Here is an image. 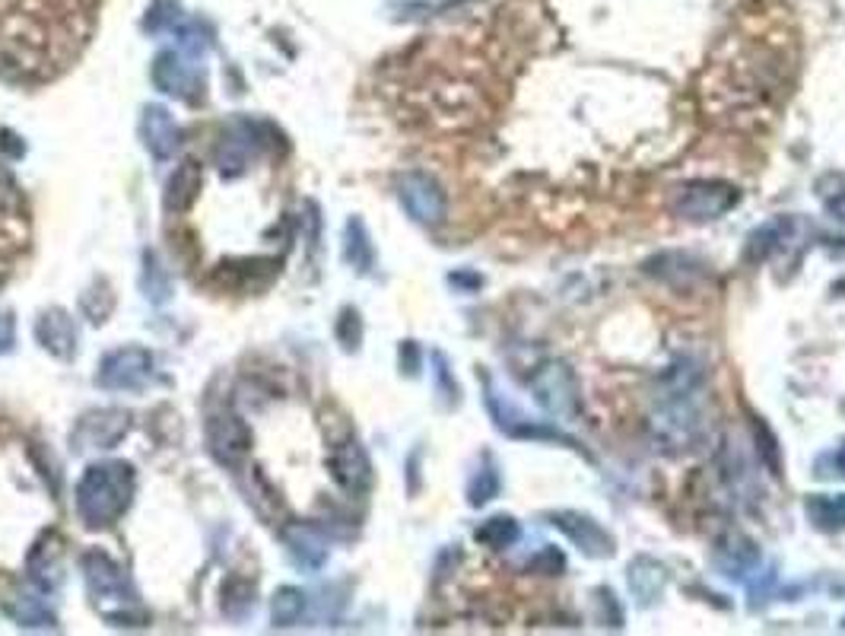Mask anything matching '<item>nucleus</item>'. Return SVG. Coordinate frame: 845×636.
Returning a JSON list of instances; mask_svg holds the SVG:
<instances>
[{
	"instance_id": "f257e3e1",
	"label": "nucleus",
	"mask_w": 845,
	"mask_h": 636,
	"mask_svg": "<svg viewBox=\"0 0 845 636\" xmlns=\"http://www.w3.org/2000/svg\"><path fill=\"white\" fill-rule=\"evenodd\" d=\"M134 496V472L124 462L93 465L77 484V513L90 528H105L124 516Z\"/></svg>"
},
{
	"instance_id": "f03ea898",
	"label": "nucleus",
	"mask_w": 845,
	"mask_h": 636,
	"mask_svg": "<svg viewBox=\"0 0 845 636\" xmlns=\"http://www.w3.org/2000/svg\"><path fill=\"white\" fill-rule=\"evenodd\" d=\"M153 376V354L143 347H121L115 354H109L99 363V376L95 382L102 388L124 392V388H141Z\"/></svg>"
},
{
	"instance_id": "7ed1b4c3",
	"label": "nucleus",
	"mask_w": 845,
	"mask_h": 636,
	"mask_svg": "<svg viewBox=\"0 0 845 636\" xmlns=\"http://www.w3.org/2000/svg\"><path fill=\"white\" fill-rule=\"evenodd\" d=\"M83 573H86V583H90V592L95 595L99 612H105L109 602H118L121 608H124V605H134V595L128 592L124 573H121V566H118L109 554L90 551V554L83 557Z\"/></svg>"
},
{
	"instance_id": "20e7f679",
	"label": "nucleus",
	"mask_w": 845,
	"mask_h": 636,
	"mask_svg": "<svg viewBox=\"0 0 845 636\" xmlns=\"http://www.w3.org/2000/svg\"><path fill=\"white\" fill-rule=\"evenodd\" d=\"M737 201V194L729 185L719 182H696L678 191L674 198V211L686 216V220H712L719 213H725Z\"/></svg>"
},
{
	"instance_id": "39448f33",
	"label": "nucleus",
	"mask_w": 845,
	"mask_h": 636,
	"mask_svg": "<svg viewBox=\"0 0 845 636\" xmlns=\"http://www.w3.org/2000/svg\"><path fill=\"white\" fill-rule=\"evenodd\" d=\"M400 201L407 213L420 223H439L446 216V194L439 189L436 179H429L426 172H410L400 182Z\"/></svg>"
},
{
	"instance_id": "423d86ee",
	"label": "nucleus",
	"mask_w": 845,
	"mask_h": 636,
	"mask_svg": "<svg viewBox=\"0 0 845 636\" xmlns=\"http://www.w3.org/2000/svg\"><path fill=\"white\" fill-rule=\"evenodd\" d=\"M128 433V414L124 411H93L86 414L77 430H73V446L77 452H93V448H115L118 440Z\"/></svg>"
},
{
	"instance_id": "0eeeda50",
	"label": "nucleus",
	"mask_w": 845,
	"mask_h": 636,
	"mask_svg": "<svg viewBox=\"0 0 845 636\" xmlns=\"http://www.w3.org/2000/svg\"><path fill=\"white\" fill-rule=\"evenodd\" d=\"M207 443H211V452L223 465H238L248 455L252 433L235 414H216L207 424Z\"/></svg>"
},
{
	"instance_id": "6e6552de",
	"label": "nucleus",
	"mask_w": 845,
	"mask_h": 636,
	"mask_svg": "<svg viewBox=\"0 0 845 636\" xmlns=\"http://www.w3.org/2000/svg\"><path fill=\"white\" fill-rule=\"evenodd\" d=\"M153 83H156V90L175 95V99H185V102H194L201 95V77L175 51H163L153 61Z\"/></svg>"
},
{
	"instance_id": "1a4fd4ad",
	"label": "nucleus",
	"mask_w": 845,
	"mask_h": 636,
	"mask_svg": "<svg viewBox=\"0 0 845 636\" xmlns=\"http://www.w3.org/2000/svg\"><path fill=\"white\" fill-rule=\"evenodd\" d=\"M330 474L347 494H363L373 484L369 458H366V452L356 440H347V443L330 448Z\"/></svg>"
},
{
	"instance_id": "9d476101",
	"label": "nucleus",
	"mask_w": 845,
	"mask_h": 636,
	"mask_svg": "<svg viewBox=\"0 0 845 636\" xmlns=\"http://www.w3.org/2000/svg\"><path fill=\"white\" fill-rule=\"evenodd\" d=\"M35 334H39V344L58 360H71L77 354V329L64 309H48L35 325Z\"/></svg>"
},
{
	"instance_id": "9b49d317",
	"label": "nucleus",
	"mask_w": 845,
	"mask_h": 636,
	"mask_svg": "<svg viewBox=\"0 0 845 636\" xmlns=\"http://www.w3.org/2000/svg\"><path fill=\"white\" fill-rule=\"evenodd\" d=\"M141 134H143V143H146V150H150L156 160H169V157L179 150V124L172 121V115L165 112L163 105H150V109H143Z\"/></svg>"
},
{
	"instance_id": "f8f14e48",
	"label": "nucleus",
	"mask_w": 845,
	"mask_h": 636,
	"mask_svg": "<svg viewBox=\"0 0 845 636\" xmlns=\"http://www.w3.org/2000/svg\"><path fill=\"white\" fill-rule=\"evenodd\" d=\"M283 542L289 547V557L306 569H318L328 557V544L312 525H289L283 532Z\"/></svg>"
},
{
	"instance_id": "ddd939ff",
	"label": "nucleus",
	"mask_w": 845,
	"mask_h": 636,
	"mask_svg": "<svg viewBox=\"0 0 845 636\" xmlns=\"http://www.w3.org/2000/svg\"><path fill=\"white\" fill-rule=\"evenodd\" d=\"M201 182H204V172H201V165L194 163V160L179 165L175 175L169 179V191H165V208H169V213L191 211V204L197 201Z\"/></svg>"
},
{
	"instance_id": "4468645a",
	"label": "nucleus",
	"mask_w": 845,
	"mask_h": 636,
	"mask_svg": "<svg viewBox=\"0 0 845 636\" xmlns=\"http://www.w3.org/2000/svg\"><path fill=\"white\" fill-rule=\"evenodd\" d=\"M560 528H563L566 535L579 544L582 551H588V554H611V538H608V535H604L594 522H588V518H576V516H563L560 518Z\"/></svg>"
},
{
	"instance_id": "2eb2a0df",
	"label": "nucleus",
	"mask_w": 845,
	"mask_h": 636,
	"mask_svg": "<svg viewBox=\"0 0 845 636\" xmlns=\"http://www.w3.org/2000/svg\"><path fill=\"white\" fill-rule=\"evenodd\" d=\"M303 612H306V595L293 586H283L277 595H274V605H271V617L277 627H293L303 620Z\"/></svg>"
},
{
	"instance_id": "dca6fc26",
	"label": "nucleus",
	"mask_w": 845,
	"mask_h": 636,
	"mask_svg": "<svg viewBox=\"0 0 845 636\" xmlns=\"http://www.w3.org/2000/svg\"><path fill=\"white\" fill-rule=\"evenodd\" d=\"M344 255L350 261L356 271H369L373 267V245H369V236H366V226L359 220H350L347 223V245H344Z\"/></svg>"
},
{
	"instance_id": "f3484780",
	"label": "nucleus",
	"mask_w": 845,
	"mask_h": 636,
	"mask_svg": "<svg viewBox=\"0 0 845 636\" xmlns=\"http://www.w3.org/2000/svg\"><path fill=\"white\" fill-rule=\"evenodd\" d=\"M811 518L823 528H843L845 525V496H821L807 503Z\"/></svg>"
},
{
	"instance_id": "a211bd4d",
	"label": "nucleus",
	"mask_w": 845,
	"mask_h": 636,
	"mask_svg": "<svg viewBox=\"0 0 845 636\" xmlns=\"http://www.w3.org/2000/svg\"><path fill=\"white\" fill-rule=\"evenodd\" d=\"M518 528L512 518H490L483 528H477V538L483 544H490V547H506L509 542H516Z\"/></svg>"
},
{
	"instance_id": "6ab92c4d",
	"label": "nucleus",
	"mask_w": 845,
	"mask_h": 636,
	"mask_svg": "<svg viewBox=\"0 0 845 636\" xmlns=\"http://www.w3.org/2000/svg\"><path fill=\"white\" fill-rule=\"evenodd\" d=\"M143 290H146V296H153V303H163L165 296H169V277H165V271L160 267V261L156 255H146V271H143Z\"/></svg>"
},
{
	"instance_id": "aec40b11",
	"label": "nucleus",
	"mask_w": 845,
	"mask_h": 636,
	"mask_svg": "<svg viewBox=\"0 0 845 636\" xmlns=\"http://www.w3.org/2000/svg\"><path fill=\"white\" fill-rule=\"evenodd\" d=\"M496 487H499L496 474L490 472V468H487V472H480L477 477H474V484H470V503H474V506L487 503V499L496 494Z\"/></svg>"
},
{
	"instance_id": "412c9836",
	"label": "nucleus",
	"mask_w": 845,
	"mask_h": 636,
	"mask_svg": "<svg viewBox=\"0 0 845 636\" xmlns=\"http://www.w3.org/2000/svg\"><path fill=\"white\" fill-rule=\"evenodd\" d=\"M17 617H20V624H23V627H51V624H54V617H51L45 608H39L35 602H23V605H20V612H17Z\"/></svg>"
},
{
	"instance_id": "4be33fe9",
	"label": "nucleus",
	"mask_w": 845,
	"mask_h": 636,
	"mask_svg": "<svg viewBox=\"0 0 845 636\" xmlns=\"http://www.w3.org/2000/svg\"><path fill=\"white\" fill-rule=\"evenodd\" d=\"M337 337H340V344H344L347 351L359 344V315H356V312H344V315H340Z\"/></svg>"
},
{
	"instance_id": "5701e85b",
	"label": "nucleus",
	"mask_w": 845,
	"mask_h": 636,
	"mask_svg": "<svg viewBox=\"0 0 845 636\" xmlns=\"http://www.w3.org/2000/svg\"><path fill=\"white\" fill-rule=\"evenodd\" d=\"M13 337H17V325H13V319H10V315H0V356L10 354Z\"/></svg>"
},
{
	"instance_id": "b1692460",
	"label": "nucleus",
	"mask_w": 845,
	"mask_h": 636,
	"mask_svg": "<svg viewBox=\"0 0 845 636\" xmlns=\"http://www.w3.org/2000/svg\"><path fill=\"white\" fill-rule=\"evenodd\" d=\"M843 465H845V448H843Z\"/></svg>"
}]
</instances>
